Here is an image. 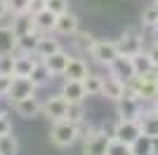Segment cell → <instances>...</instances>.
Listing matches in <instances>:
<instances>
[{"instance_id": "obj_1", "label": "cell", "mask_w": 158, "mask_h": 155, "mask_svg": "<svg viewBox=\"0 0 158 155\" xmlns=\"http://www.w3.org/2000/svg\"><path fill=\"white\" fill-rule=\"evenodd\" d=\"M78 141V125L69 122V120H54L50 127V143L57 148H71Z\"/></svg>"}, {"instance_id": "obj_2", "label": "cell", "mask_w": 158, "mask_h": 155, "mask_svg": "<svg viewBox=\"0 0 158 155\" xmlns=\"http://www.w3.org/2000/svg\"><path fill=\"white\" fill-rule=\"evenodd\" d=\"M90 57H92L94 64L99 66H109L113 61V59L118 57V45H116V40H94V45L90 47V52H87Z\"/></svg>"}, {"instance_id": "obj_3", "label": "cell", "mask_w": 158, "mask_h": 155, "mask_svg": "<svg viewBox=\"0 0 158 155\" xmlns=\"http://www.w3.org/2000/svg\"><path fill=\"white\" fill-rule=\"evenodd\" d=\"M116 45H118L120 54L132 57V54H137V52L144 50V35H142L139 28H127V31H123V35L116 40Z\"/></svg>"}, {"instance_id": "obj_4", "label": "cell", "mask_w": 158, "mask_h": 155, "mask_svg": "<svg viewBox=\"0 0 158 155\" xmlns=\"http://www.w3.org/2000/svg\"><path fill=\"white\" fill-rule=\"evenodd\" d=\"M109 143H111V134L97 127L87 139H83V155H106Z\"/></svg>"}, {"instance_id": "obj_5", "label": "cell", "mask_w": 158, "mask_h": 155, "mask_svg": "<svg viewBox=\"0 0 158 155\" xmlns=\"http://www.w3.org/2000/svg\"><path fill=\"white\" fill-rule=\"evenodd\" d=\"M35 82H33L31 78H21V75H12V85H10V89H7V101L14 103L19 101V99H26V97H35Z\"/></svg>"}, {"instance_id": "obj_6", "label": "cell", "mask_w": 158, "mask_h": 155, "mask_svg": "<svg viewBox=\"0 0 158 155\" xmlns=\"http://www.w3.org/2000/svg\"><path fill=\"white\" fill-rule=\"evenodd\" d=\"M116 103V113H118L120 120H139L142 115V110H144V103L139 101L137 97H132V94H123Z\"/></svg>"}, {"instance_id": "obj_7", "label": "cell", "mask_w": 158, "mask_h": 155, "mask_svg": "<svg viewBox=\"0 0 158 155\" xmlns=\"http://www.w3.org/2000/svg\"><path fill=\"white\" fill-rule=\"evenodd\" d=\"M139 134H142L139 120H120L118 117L111 129V139H118V141H125V143H132Z\"/></svg>"}, {"instance_id": "obj_8", "label": "cell", "mask_w": 158, "mask_h": 155, "mask_svg": "<svg viewBox=\"0 0 158 155\" xmlns=\"http://www.w3.org/2000/svg\"><path fill=\"white\" fill-rule=\"evenodd\" d=\"M106 68H109V75L118 78L120 82H125V85L130 82L135 75H137V73H135V66H132V59L125 57V54H118V57L113 59Z\"/></svg>"}, {"instance_id": "obj_9", "label": "cell", "mask_w": 158, "mask_h": 155, "mask_svg": "<svg viewBox=\"0 0 158 155\" xmlns=\"http://www.w3.org/2000/svg\"><path fill=\"white\" fill-rule=\"evenodd\" d=\"M12 110L19 117H24V120H31V117H38L43 113V101H38V97H26V99L14 101Z\"/></svg>"}, {"instance_id": "obj_10", "label": "cell", "mask_w": 158, "mask_h": 155, "mask_svg": "<svg viewBox=\"0 0 158 155\" xmlns=\"http://www.w3.org/2000/svg\"><path fill=\"white\" fill-rule=\"evenodd\" d=\"M66 108H69V101L61 94H54V97H50L43 103V113L40 115H45L50 122H54V120H61L66 115Z\"/></svg>"}, {"instance_id": "obj_11", "label": "cell", "mask_w": 158, "mask_h": 155, "mask_svg": "<svg viewBox=\"0 0 158 155\" xmlns=\"http://www.w3.org/2000/svg\"><path fill=\"white\" fill-rule=\"evenodd\" d=\"M78 28H80V19L71 12V10H69V12H64V14H59V17H57V21H54V33H57V35H61V38H71Z\"/></svg>"}, {"instance_id": "obj_12", "label": "cell", "mask_w": 158, "mask_h": 155, "mask_svg": "<svg viewBox=\"0 0 158 155\" xmlns=\"http://www.w3.org/2000/svg\"><path fill=\"white\" fill-rule=\"evenodd\" d=\"M59 94L69 103H83L87 99V92H85V87H83V80H66L64 78V85H61Z\"/></svg>"}, {"instance_id": "obj_13", "label": "cell", "mask_w": 158, "mask_h": 155, "mask_svg": "<svg viewBox=\"0 0 158 155\" xmlns=\"http://www.w3.org/2000/svg\"><path fill=\"white\" fill-rule=\"evenodd\" d=\"M73 54H69V52L61 47V50H57L54 54H50V57H45V59H40L43 64L50 68V73H52L54 78L57 75H64V68L69 66V59H71Z\"/></svg>"}, {"instance_id": "obj_14", "label": "cell", "mask_w": 158, "mask_h": 155, "mask_svg": "<svg viewBox=\"0 0 158 155\" xmlns=\"http://www.w3.org/2000/svg\"><path fill=\"white\" fill-rule=\"evenodd\" d=\"M40 59L35 54H21V52H14V75L28 78L33 71V66L38 64Z\"/></svg>"}, {"instance_id": "obj_15", "label": "cell", "mask_w": 158, "mask_h": 155, "mask_svg": "<svg viewBox=\"0 0 158 155\" xmlns=\"http://www.w3.org/2000/svg\"><path fill=\"white\" fill-rule=\"evenodd\" d=\"M57 50H61V40H57L52 33H40L38 47H35V57L45 59V57H50V54H54Z\"/></svg>"}, {"instance_id": "obj_16", "label": "cell", "mask_w": 158, "mask_h": 155, "mask_svg": "<svg viewBox=\"0 0 158 155\" xmlns=\"http://www.w3.org/2000/svg\"><path fill=\"white\" fill-rule=\"evenodd\" d=\"M54 21H57V14H52L45 7L33 14V28L38 33H54Z\"/></svg>"}, {"instance_id": "obj_17", "label": "cell", "mask_w": 158, "mask_h": 155, "mask_svg": "<svg viewBox=\"0 0 158 155\" xmlns=\"http://www.w3.org/2000/svg\"><path fill=\"white\" fill-rule=\"evenodd\" d=\"M87 73H90V68H87L85 61L78 59V57H71V59H69V66L64 68V75H61V78H66V80H85Z\"/></svg>"}, {"instance_id": "obj_18", "label": "cell", "mask_w": 158, "mask_h": 155, "mask_svg": "<svg viewBox=\"0 0 158 155\" xmlns=\"http://www.w3.org/2000/svg\"><path fill=\"white\" fill-rule=\"evenodd\" d=\"M125 94V82H120L118 78H104V87H102V97H106L109 101H118Z\"/></svg>"}, {"instance_id": "obj_19", "label": "cell", "mask_w": 158, "mask_h": 155, "mask_svg": "<svg viewBox=\"0 0 158 155\" xmlns=\"http://www.w3.org/2000/svg\"><path fill=\"white\" fill-rule=\"evenodd\" d=\"M10 28L17 33V38L19 35H26V33L35 31L33 28V14L31 12H24V14H12V21H10Z\"/></svg>"}, {"instance_id": "obj_20", "label": "cell", "mask_w": 158, "mask_h": 155, "mask_svg": "<svg viewBox=\"0 0 158 155\" xmlns=\"http://www.w3.org/2000/svg\"><path fill=\"white\" fill-rule=\"evenodd\" d=\"M17 52V33L10 28V24L0 26V54H14Z\"/></svg>"}, {"instance_id": "obj_21", "label": "cell", "mask_w": 158, "mask_h": 155, "mask_svg": "<svg viewBox=\"0 0 158 155\" xmlns=\"http://www.w3.org/2000/svg\"><path fill=\"white\" fill-rule=\"evenodd\" d=\"M132 155H156V148H153V136L149 134H139L135 141L130 143Z\"/></svg>"}, {"instance_id": "obj_22", "label": "cell", "mask_w": 158, "mask_h": 155, "mask_svg": "<svg viewBox=\"0 0 158 155\" xmlns=\"http://www.w3.org/2000/svg\"><path fill=\"white\" fill-rule=\"evenodd\" d=\"M38 40H40L38 31H31V33H26V35H19V38H17V52H21V54H35Z\"/></svg>"}, {"instance_id": "obj_23", "label": "cell", "mask_w": 158, "mask_h": 155, "mask_svg": "<svg viewBox=\"0 0 158 155\" xmlns=\"http://www.w3.org/2000/svg\"><path fill=\"white\" fill-rule=\"evenodd\" d=\"M139 127H142V134H149V136L158 134V115L151 108L142 110V115H139Z\"/></svg>"}, {"instance_id": "obj_24", "label": "cell", "mask_w": 158, "mask_h": 155, "mask_svg": "<svg viewBox=\"0 0 158 155\" xmlns=\"http://www.w3.org/2000/svg\"><path fill=\"white\" fill-rule=\"evenodd\" d=\"M35 82V87H45V85H50V80H52V73H50V68H47L43 61H38V64L33 66V71H31V75H28Z\"/></svg>"}, {"instance_id": "obj_25", "label": "cell", "mask_w": 158, "mask_h": 155, "mask_svg": "<svg viewBox=\"0 0 158 155\" xmlns=\"http://www.w3.org/2000/svg\"><path fill=\"white\" fill-rule=\"evenodd\" d=\"M83 87H85L87 97H102L104 78H102V75H97V73H87V78L83 80Z\"/></svg>"}, {"instance_id": "obj_26", "label": "cell", "mask_w": 158, "mask_h": 155, "mask_svg": "<svg viewBox=\"0 0 158 155\" xmlns=\"http://www.w3.org/2000/svg\"><path fill=\"white\" fill-rule=\"evenodd\" d=\"M132 66H135V73L137 75H144V73H149L151 68H156V66L151 64V59H149V54H146V50L137 52V54H132Z\"/></svg>"}, {"instance_id": "obj_27", "label": "cell", "mask_w": 158, "mask_h": 155, "mask_svg": "<svg viewBox=\"0 0 158 155\" xmlns=\"http://www.w3.org/2000/svg\"><path fill=\"white\" fill-rule=\"evenodd\" d=\"M71 38H73V47H76V50H80L83 54H87V52H90V47L94 45V40H97L92 33H87V31H76Z\"/></svg>"}, {"instance_id": "obj_28", "label": "cell", "mask_w": 158, "mask_h": 155, "mask_svg": "<svg viewBox=\"0 0 158 155\" xmlns=\"http://www.w3.org/2000/svg\"><path fill=\"white\" fill-rule=\"evenodd\" d=\"M0 153L2 155H19V141L17 136L10 134H0Z\"/></svg>"}, {"instance_id": "obj_29", "label": "cell", "mask_w": 158, "mask_h": 155, "mask_svg": "<svg viewBox=\"0 0 158 155\" xmlns=\"http://www.w3.org/2000/svg\"><path fill=\"white\" fill-rule=\"evenodd\" d=\"M142 28H153L158 24V2H151L142 10Z\"/></svg>"}, {"instance_id": "obj_30", "label": "cell", "mask_w": 158, "mask_h": 155, "mask_svg": "<svg viewBox=\"0 0 158 155\" xmlns=\"http://www.w3.org/2000/svg\"><path fill=\"white\" fill-rule=\"evenodd\" d=\"M64 120H69V122H76V125L83 122V120H85V106H83V103H69Z\"/></svg>"}, {"instance_id": "obj_31", "label": "cell", "mask_w": 158, "mask_h": 155, "mask_svg": "<svg viewBox=\"0 0 158 155\" xmlns=\"http://www.w3.org/2000/svg\"><path fill=\"white\" fill-rule=\"evenodd\" d=\"M106 155H132V148H130V143H125V141L111 139V143H109V150H106Z\"/></svg>"}, {"instance_id": "obj_32", "label": "cell", "mask_w": 158, "mask_h": 155, "mask_svg": "<svg viewBox=\"0 0 158 155\" xmlns=\"http://www.w3.org/2000/svg\"><path fill=\"white\" fill-rule=\"evenodd\" d=\"M0 75H14V54H0Z\"/></svg>"}, {"instance_id": "obj_33", "label": "cell", "mask_w": 158, "mask_h": 155, "mask_svg": "<svg viewBox=\"0 0 158 155\" xmlns=\"http://www.w3.org/2000/svg\"><path fill=\"white\" fill-rule=\"evenodd\" d=\"M45 10L59 17V14L69 12V0H45Z\"/></svg>"}, {"instance_id": "obj_34", "label": "cell", "mask_w": 158, "mask_h": 155, "mask_svg": "<svg viewBox=\"0 0 158 155\" xmlns=\"http://www.w3.org/2000/svg\"><path fill=\"white\" fill-rule=\"evenodd\" d=\"M28 5H31V0H7L10 17H12V14H24V12H28Z\"/></svg>"}, {"instance_id": "obj_35", "label": "cell", "mask_w": 158, "mask_h": 155, "mask_svg": "<svg viewBox=\"0 0 158 155\" xmlns=\"http://www.w3.org/2000/svg\"><path fill=\"white\" fill-rule=\"evenodd\" d=\"M12 132V120L5 110H0V134H10Z\"/></svg>"}, {"instance_id": "obj_36", "label": "cell", "mask_w": 158, "mask_h": 155, "mask_svg": "<svg viewBox=\"0 0 158 155\" xmlns=\"http://www.w3.org/2000/svg\"><path fill=\"white\" fill-rule=\"evenodd\" d=\"M12 85V75H0V99L7 97V89Z\"/></svg>"}, {"instance_id": "obj_37", "label": "cell", "mask_w": 158, "mask_h": 155, "mask_svg": "<svg viewBox=\"0 0 158 155\" xmlns=\"http://www.w3.org/2000/svg\"><path fill=\"white\" fill-rule=\"evenodd\" d=\"M146 54H149V59H151V64L158 68V42H151V47L146 50Z\"/></svg>"}, {"instance_id": "obj_38", "label": "cell", "mask_w": 158, "mask_h": 155, "mask_svg": "<svg viewBox=\"0 0 158 155\" xmlns=\"http://www.w3.org/2000/svg\"><path fill=\"white\" fill-rule=\"evenodd\" d=\"M10 17V7H7V0H0V19Z\"/></svg>"}, {"instance_id": "obj_39", "label": "cell", "mask_w": 158, "mask_h": 155, "mask_svg": "<svg viewBox=\"0 0 158 155\" xmlns=\"http://www.w3.org/2000/svg\"><path fill=\"white\" fill-rule=\"evenodd\" d=\"M149 108H151V110H153V113H156V115H158V99H156V101H153V103H151V106H149Z\"/></svg>"}, {"instance_id": "obj_40", "label": "cell", "mask_w": 158, "mask_h": 155, "mask_svg": "<svg viewBox=\"0 0 158 155\" xmlns=\"http://www.w3.org/2000/svg\"><path fill=\"white\" fill-rule=\"evenodd\" d=\"M153 148H156V155H158V134L153 136Z\"/></svg>"}, {"instance_id": "obj_41", "label": "cell", "mask_w": 158, "mask_h": 155, "mask_svg": "<svg viewBox=\"0 0 158 155\" xmlns=\"http://www.w3.org/2000/svg\"><path fill=\"white\" fill-rule=\"evenodd\" d=\"M153 2H158V0H153Z\"/></svg>"}, {"instance_id": "obj_42", "label": "cell", "mask_w": 158, "mask_h": 155, "mask_svg": "<svg viewBox=\"0 0 158 155\" xmlns=\"http://www.w3.org/2000/svg\"><path fill=\"white\" fill-rule=\"evenodd\" d=\"M0 155H2V153H0Z\"/></svg>"}]
</instances>
